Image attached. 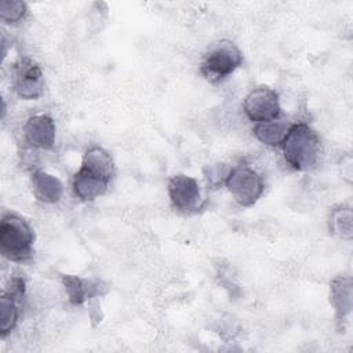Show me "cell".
Returning a JSON list of instances; mask_svg holds the SVG:
<instances>
[{
    "label": "cell",
    "mask_w": 353,
    "mask_h": 353,
    "mask_svg": "<svg viewBox=\"0 0 353 353\" xmlns=\"http://www.w3.org/2000/svg\"><path fill=\"white\" fill-rule=\"evenodd\" d=\"M28 6L19 0H3L0 4V18L4 23H18L25 18Z\"/></svg>",
    "instance_id": "2e32d148"
},
{
    "label": "cell",
    "mask_w": 353,
    "mask_h": 353,
    "mask_svg": "<svg viewBox=\"0 0 353 353\" xmlns=\"http://www.w3.org/2000/svg\"><path fill=\"white\" fill-rule=\"evenodd\" d=\"M330 301L335 309L338 321L345 320L352 312V279L338 276L330 284Z\"/></svg>",
    "instance_id": "7c38bea8"
},
{
    "label": "cell",
    "mask_w": 353,
    "mask_h": 353,
    "mask_svg": "<svg viewBox=\"0 0 353 353\" xmlns=\"http://www.w3.org/2000/svg\"><path fill=\"white\" fill-rule=\"evenodd\" d=\"M243 109L248 120L254 123H262L281 116L279 94L265 85L256 87L247 94Z\"/></svg>",
    "instance_id": "52a82bcc"
},
{
    "label": "cell",
    "mask_w": 353,
    "mask_h": 353,
    "mask_svg": "<svg viewBox=\"0 0 353 353\" xmlns=\"http://www.w3.org/2000/svg\"><path fill=\"white\" fill-rule=\"evenodd\" d=\"M284 161L295 171H309L316 167L321 156V139L306 123H292L281 142Z\"/></svg>",
    "instance_id": "7a4b0ae2"
},
{
    "label": "cell",
    "mask_w": 353,
    "mask_h": 353,
    "mask_svg": "<svg viewBox=\"0 0 353 353\" xmlns=\"http://www.w3.org/2000/svg\"><path fill=\"white\" fill-rule=\"evenodd\" d=\"M230 168L232 167L225 163H212L205 165L203 170V174L208 186L212 189H218L222 185H225L228 175L230 172Z\"/></svg>",
    "instance_id": "e0dca14e"
},
{
    "label": "cell",
    "mask_w": 353,
    "mask_h": 353,
    "mask_svg": "<svg viewBox=\"0 0 353 353\" xmlns=\"http://www.w3.org/2000/svg\"><path fill=\"white\" fill-rule=\"evenodd\" d=\"M330 233L349 240L352 237V208L349 205H336L331 210L328 218Z\"/></svg>",
    "instance_id": "9a60e30c"
},
{
    "label": "cell",
    "mask_w": 353,
    "mask_h": 353,
    "mask_svg": "<svg viewBox=\"0 0 353 353\" xmlns=\"http://www.w3.org/2000/svg\"><path fill=\"white\" fill-rule=\"evenodd\" d=\"M225 186L241 207L254 205L265 190V182L261 174L244 163L230 168Z\"/></svg>",
    "instance_id": "5b68a950"
},
{
    "label": "cell",
    "mask_w": 353,
    "mask_h": 353,
    "mask_svg": "<svg viewBox=\"0 0 353 353\" xmlns=\"http://www.w3.org/2000/svg\"><path fill=\"white\" fill-rule=\"evenodd\" d=\"M25 292V280L12 277L11 284L0 296V331L1 338H6L18 324L19 302Z\"/></svg>",
    "instance_id": "9c48e42d"
},
{
    "label": "cell",
    "mask_w": 353,
    "mask_h": 353,
    "mask_svg": "<svg viewBox=\"0 0 353 353\" xmlns=\"http://www.w3.org/2000/svg\"><path fill=\"white\" fill-rule=\"evenodd\" d=\"M243 63L240 48L230 40H218L212 43L200 62L201 76L212 83H221L236 72Z\"/></svg>",
    "instance_id": "277c9868"
},
{
    "label": "cell",
    "mask_w": 353,
    "mask_h": 353,
    "mask_svg": "<svg viewBox=\"0 0 353 353\" xmlns=\"http://www.w3.org/2000/svg\"><path fill=\"white\" fill-rule=\"evenodd\" d=\"M171 205L181 212H193L201 208V190L199 181L185 174H175L168 181Z\"/></svg>",
    "instance_id": "ba28073f"
},
{
    "label": "cell",
    "mask_w": 353,
    "mask_h": 353,
    "mask_svg": "<svg viewBox=\"0 0 353 353\" xmlns=\"http://www.w3.org/2000/svg\"><path fill=\"white\" fill-rule=\"evenodd\" d=\"M14 90L25 101H34L44 92V77L40 66L29 57H21L14 65Z\"/></svg>",
    "instance_id": "8992f818"
},
{
    "label": "cell",
    "mask_w": 353,
    "mask_h": 353,
    "mask_svg": "<svg viewBox=\"0 0 353 353\" xmlns=\"http://www.w3.org/2000/svg\"><path fill=\"white\" fill-rule=\"evenodd\" d=\"M62 284L65 287V291L68 294L70 303L73 305L84 303L87 299L98 295L101 288L99 281L83 280L79 276H73V274H63Z\"/></svg>",
    "instance_id": "5bb4252c"
},
{
    "label": "cell",
    "mask_w": 353,
    "mask_h": 353,
    "mask_svg": "<svg viewBox=\"0 0 353 353\" xmlns=\"http://www.w3.org/2000/svg\"><path fill=\"white\" fill-rule=\"evenodd\" d=\"M116 168L108 150L101 146H91L85 150L81 165L72 179V188L81 201H92L105 194L114 178Z\"/></svg>",
    "instance_id": "6da1fadb"
},
{
    "label": "cell",
    "mask_w": 353,
    "mask_h": 353,
    "mask_svg": "<svg viewBox=\"0 0 353 353\" xmlns=\"http://www.w3.org/2000/svg\"><path fill=\"white\" fill-rule=\"evenodd\" d=\"M292 123L284 119H273L262 123H255L252 132L255 138L268 146H280L281 142L284 141L290 127Z\"/></svg>",
    "instance_id": "4fadbf2b"
},
{
    "label": "cell",
    "mask_w": 353,
    "mask_h": 353,
    "mask_svg": "<svg viewBox=\"0 0 353 353\" xmlns=\"http://www.w3.org/2000/svg\"><path fill=\"white\" fill-rule=\"evenodd\" d=\"M30 181L33 194L39 201L46 204H55L62 199L63 185L55 175L43 170H36L32 174Z\"/></svg>",
    "instance_id": "8fae6325"
},
{
    "label": "cell",
    "mask_w": 353,
    "mask_h": 353,
    "mask_svg": "<svg viewBox=\"0 0 353 353\" xmlns=\"http://www.w3.org/2000/svg\"><path fill=\"white\" fill-rule=\"evenodd\" d=\"M23 138L34 149L48 150L55 143V123L47 114H34L23 125Z\"/></svg>",
    "instance_id": "30bf717a"
},
{
    "label": "cell",
    "mask_w": 353,
    "mask_h": 353,
    "mask_svg": "<svg viewBox=\"0 0 353 353\" xmlns=\"http://www.w3.org/2000/svg\"><path fill=\"white\" fill-rule=\"evenodd\" d=\"M34 230L19 215L8 212L0 221V252L10 262L23 263L33 255Z\"/></svg>",
    "instance_id": "3957f363"
}]
</instances>
